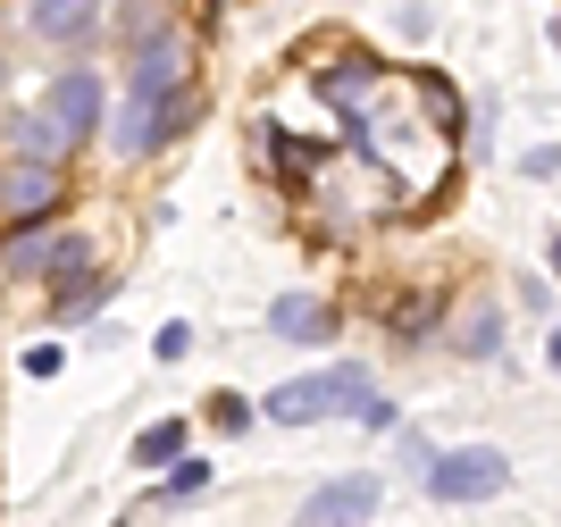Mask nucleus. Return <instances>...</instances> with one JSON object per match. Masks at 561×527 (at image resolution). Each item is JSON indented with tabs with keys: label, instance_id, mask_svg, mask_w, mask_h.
<instances>
[{
	"label": "nucleus",
	"instance_id": "nucleus-1",
	"mask_svg": "<svg viewBox=\"0 0 561 527\" xmlns=\"http://www.w3.org/2000/svg\"><path fill=\"white\" fill-rule=\"evenodd\" d=\"M503 478H512V460L494 444H453V452L427 460V494L436 503H486V494H503Z\"/></svg>",
	"mask_w": 561,
	"mask_h": 527
},
{
	"label": "nucleus",
	"instance_id": "nucleus-2",
	"mask_svg": "<svg viewBox=\"0 0 561 527\" xmlns=\"http://www.w3.org/2000/svg\"><path fill=\"white\" fill-rule=\"evenodd\" d=\"M176 76H185V50H176V34H151V43H142V59H135V110H126V151H151V110H160V92L176 84Z\"/></svg>",
	"mask_w": 561,
	"mask_h": 527
},
{
	"label": "nucleus",
	"instance_id": "nucleus-3",
	"mask_svg": "<svg viewBox=\"0 0 561 527\" xmlns=\"http://www.w3.org/2000/svg\"><path fill=\"white\" fill-rule=\"evenodd\" d=\"M101 110H110V92H101V76H93V68H59V76H50L43 117H50V126H59L68 142L101 135Z\"/></svg>",
	"mask_w": 561,
	"mask_h": 527
},
{
	"label": "nucleus",
	"instance_id": "nucleus-4",
	"mask_svg": "<svg viewBox=\"0 0 561 527\" xmlns=\"http://www.w3.org/2000/svg\"><path fill=\"white\" fill-rule=\"evenodd\" d=\"M377 503H386L377 469H360V478H328V485H319V494L302 503V527H360Z\"/></svg>",
	"mask_w": 561,
	"mask_h": 527
},
{
	"label": "nucleus",
	"instance_id": "nucleus-5",
	"mask_svg": "<svg viewBox=\"0 0 561 527\" xmlns=\"http://www.w3.org/2000/svg\"><path fill=\"white\" fill-rule=\"evenodd\" d=\"M268 335H277V344H328L335 310L319 294H277V301H268Z\"/></svg>",
	"mask_w": 561,
	"mask_h": 527
},
{
	"label": "nucleus",
	"instance_id": "nucleus-6",
	"mask_svg": "<svg viewBox=\"0 0 561 527\" xmlns=\"http://www.w3.org/2000/svg\"><path fill=\"white\" fill-rule=\"evenodd\" d=\"M25 25H34L43 43H84L101 25V0H25Z\"/></svg>",
	"mask_w": 561,
	"mask_h": 527
},
{
	"label": "nucleus",
	"instance_id": "nucleus-7",
	"mask_svg": "<svg viewBox=\"0 0 561 527\" xmlns=\"http://www.w3.org/2000/svg\"><path fill=\"white\" fill-rule=\"evenodd\" d=\"M50 202H59V168H50V160L9 168V176H0V209H9V218H43Z\"/></svg>",
	"mask_w": 561,
	"mask_h": 527
},
{
	"label": "nucleus",
	"instance_id": "nucleus-8",
	"mask_svg": "<svg viewBox=\"0 0 561 527\" xmlns=\"http://www.w3.org/2000/svg\"><path fill=\"white\" fill-rule=\"evenodd\" d=\"M335 411V368L328 377H294V386L268 393V419H285V427H310V419H328Z\"/></svg>",
	"mask_w": 561,
	"mask_h": 527
},
{
	"label": "nucleus",
	"instance_id": "nucleus-9",
	"mask_svg": "<svg viewBox=\"0 0 561 527\" xmlns=\"http://www.w3.org/2000/svg\"><path fill=\"white\" fill-rule=\"evenodd\" d=\"M9 151H18V160H59V151H68V135L34 110V117H18V126H9Z\"/></svg>",
	"mask_w": 561,
	"mask_h": 527
},
{
	"label": "nucleus",
	"instance_id": "nucleus-10",
	"mask_svg": "<svg viewBox=\"0 0 561 527\" xmlns=\"http://www.w3.org/2000/svg\"><path fill=\"white\" fill-rule=\"evenodd\" d=\"M185 452V419H160V427H142L135 436V469H160V460Z\"/></svg>",
	"mask_w": 561,
	"mask_h": 527
},
{
	"label": "nucleus",
	"instance_id": "nucleus-11",
	"mask_svg": "<svg viewBox=\"0 0 561 527\" xmlns=\"http://www.w3.org/2000/svg\"><path fill=\"white\" fill-rule=\"evenodd\" d=\"M0 268H9V276H43L50 268V234H18V243L0 252Z\"/></svg>",
	"mask_w": 561,
	"mask_h": 527
},
{
	"label": "nucleus",
	"instance_id": "nucleus-12",
	"mask_svg": "<svg viewBox=\"0 0 561 527\" xmlns=\"http://www.w3.org/2000/svg\"><path fill=\"white\" fill-rule=\"evenodd\" d=\"M84 260H93V243H84V234H50V285H59V276H76V268H84Z\"/></svg>",
	"mask_w": 561,
	"mask_h": 527
},
{
	"label": "nucleus",
	"instance_id": "nucleus-13",
	"mask_svg": "<svg viewBox=\"0 0 561 527\" xmlns=\"http://www.w3.org/2000/svg\"><path fill=\"white\" fill-rule=\"evenodd\" d=\"M494 344H503V319H494V310H478V319L461 326V352H469V360H486Z\"/></svg>",
	"mask_w": 561,
	"mask_h": 527
},
{
	"label": "nucleus",
	"instance_id": "nucleus-14",
	"mask_svg": "<svg viewBox=\"0 0 561 527\" xmlns=\"http://www.w3.org/2000/svg\"><path fill=\"white\" fill-rule=\"evenodd\" d=\"M151 352H160V360H185V352H193V326H176V319H168L160 335H151Z\"/></svg>",
	"mask_w": 561,
	"mask_h": 527
},
{
	"label": "nucleus",
	"instance_id": "nucleus-15",
	"mask_svg": "<svg viewBox=\"0 0 561 527\" xmlns=\"http://www.w3.org/2000/svg\"><path fill=\"white\" fill-rule=\"evenodd\" d=\"M202 485H210V469H202V460H176V478H168V494H202Z\"/></svg>",
	"mask_w": 561,
	"mask_h": 527
},
{
	"label": "nucleus",
	"instance_id": "nucleus-16",
	"mask_svg": "<svg viewBox=\"0 0 561 527\" xmlns=\"http://www.w3.org/2000/svg\"><path fill=\"white\" fill-rule=\"evenodd\" d=\"M545 360H553V368H561V326H553V344H545Z\"/></svg>",
	"mask_w": 561,
	"mask_h": 527
},
{
	"label": "nucleus",
	"instance_id": "nucleus-17",
	"mask_svg": "<svg viewBox=\"0 0 561 527\" xmlns=\"http://www.w3.org/2000/svg\"><path fill=\"white\" fill-rule=\"evenodd\" d=\"M553 268H561V234H553Z\"/></svg>",
	"mask_w": 561,
	"mask_h": 527
},
{
	"label": "nucleus",
	"instance_id": "nucleus-18",
	"mask_svg": "<svg viewBox=\"0 0 561 527\" xmlns=\"http://www.w3.org/2000/svg\"><path fill=\"white\" fill-rule=\"evenodd\" d=\"M0 84H9V68H0Z\"/></svg>",
	"mask_w": 561,
	"mask_h": 527
}]
</instances>
